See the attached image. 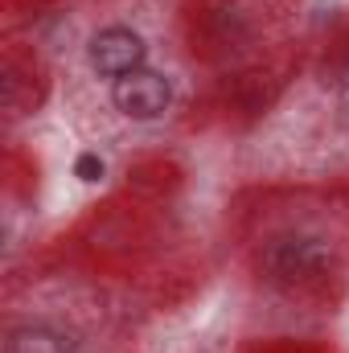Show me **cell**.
Wrapping results in <instances>:
<instances>
[{"label":"cell","mask_w":349,"mask_h":353,"mask_svg":"<svg viewBox=\"0 0 349 353\" xmlns=\"http://www.w3.org/2000/svg\"><path fill=\"white\" fill-rule=\"evenodd\" d=\"M263 263L271 271V279H279V283H304V279H317L333 263V247L312 234H283L267 247Z\"/></svg>","instance_id":"1"},{"label":"cell","mask_w":349,"mask_h":353,"mask_svg":"<svg viewBox=\"0 0 349 353\" xmlns=\"http://www.w3.org/2000/svg\"><path fill=\"white\" fill-rule=\"evenodd\" d=\"M111 99H115V107H119L123 115H132V119H157V115L169 107L173 87H169V79H165V74H157V70H144V66H140V70H132V74L115 79Z\"/></svg>","instance_id":"2"},{"label":"cell","mask_w":349,"mask_h":353,"mask_svg":"<svg viewBox=\"0 0 349 353\" xmlns=\"http://www.w3.org/2000/svg\"><path fill=\"white\" fill-rule=\"evenodd\" d=\"M140 62H144V41H140V33L119 29V25L94 33V41H90V66H94L99 74L123 79V74L140 70Z\"/></svg>","instance_id":"3"},{"label":"cell","mask_w":349,"mask_h":353,"mask_svg":"<svg viewBox=\"0 0 349 353\" xmlns=\"http://www.w3.org/2000/svg\"><path fill=\"white\" fill-rule=\"evenodd\" d=\"M8 345H12V353H74V341L50 325H25L12 333Z\"/></svg>","instance_id":"4"},{"label":"cell","mask_w":349,"mask_h":353,"mask_svg":"<svg viewBox=\"0 0 349 353\" xmlns=\"http://www.w3.org/2000/svg\"><path fill=\"white\" fill-rule=\"evenodd\" d=\"M74 173L83 176V181H99V176H103V161H99L94 152H83L79 165H74Z\"/></svg>","instance_id":"5"},{"label":"cell","mask_w":349,"mask_h":353,"mask_svg":"<svg viewBox=\"0 0 349 353\" xmlns=\"http://www.w3.org/2000/svg\"><path fill=\"white\" fill-rule=\"evenodd\" d=\"M346 123H349V87H346Z\"/></svg>","instance_id":"6"}]
</instances>
